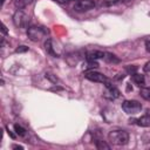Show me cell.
Segmentation results:
<instances>
[{"label":"cell","instance_id":"1","mask_svg":"<svg viewBox=\"0 0 150 150\" xmlns=\"http://www.w3.org/2000/svg\"><path fill=\"white\" fill-rule=\"evenodd\" d=\"M108 138L115 145H125L129 142V134L124 130H111Z\"/></svg>","mask_w":150,"mask_h":150},{"label":"cell","instance_id":"2","mask_svg":"<svg viewBox=\"0 0 150 150\" xmlns=\"http://www.w3.org/2000/svg\"><path fill=\"white\" fill-rule=\"evenodd\" d=\"M84 77H86L87 80H89V81H93V82L103 83L105 87L112 86V84L110 83V80H109L105 75H103V74H101V73H98V71H95L94 69L86 71V73H84Z\"/></svg>","mask_w":150,"mask_h":150},{"label":"cell","instance_id":"3","mask_svg":"<svg viewBox=\"0 0 150 150\" xmlns=\"http://www.w3.org/2000/svg\"><path fill=\"white\" fill-rule=\"evenodd\" d=\"M122 109L124 112H127L129 115H135L141 111L142 104L136 100H127L122 103Z\"/></svg>","mask_w":150,"mask_h":150},{"label":"cell","instance_id":"4","mask_svg":"<svg viewBox=\"0 0 150 150\" xmlns=\"http://www.w3.org/2000/svg\"><path fill=\"white\" fill-rule=\"evenodd\" d=\"M47 34V30L43 29L42 27H36V26H32L27 29V36L29 38L30 41L33 42H38L40 41L45 35Z\"/></svg>","mask_w":150,"mask_h":150},{"label":"cell","instance_id":"5","mask_svg":"<svg viewBox=\"0 0 150 150\" xmlns=\"http://www.w3.org/2000/svg\"><path fill=\"white\" fill-rule=\"evenodd\" d=\"M95 7V1L94 0H77L74 5V11L82 13V12H87L90 11Z\"/></svg>","mask_w":150,"mask_h":150},{"label":"cell","instance_id":"6","mask_svg":"<svg viewBox=\"0 0 150 150\" xmlns=\"http://www.w3.org/2000/svg\"><path fill=\"white\" fill-rule=\"evenodd\" d=\"M28 21H29V18H28L21 9H19V11L15 12V14H14V16H13V22H14V25H15L16 27L25 28V27L27 26Z\"/></svg>","mask_w":150,"mask_h":150},{"label":"cell","instance_id":"7","mask_svg":"<svg viewBox=\"0 0 150 150\" xmlns=\"http://www.w3.org/2000/svg\"><path fill=\"white\" fill-rule=\"evenodd\" d=\"M107 88V91H105V96L114 100V98H117L120 96V90L117 88H115L114 86H110V87H105Z\"/></svg>","mask_w":150,"mask_h":150},{"label":"cell","instance_id":"8","mask_svg":"<svg viewBox=\"0 0 150 150\" xmlns=\"http://www.w3.org/2000/svg\"><path fill=\"white\" fill-rule=\"evenodd\" d=\"M104 54L103 52L100 50H91L89 53H87V60H97V59H104Z\"/></svg>","mask_w":150,"mask_h":150},{"label":"cell","instance_id":"9","mask_svg":"<svg viewBox=\"0 0 150 150\" xmlns=\"http://www.w3.org/2000/svg\"><path fill=\"white\" fill-rule=\"evenodd\" d=\"M131 80H132L137 86H139V87L144 86V83H145L144 76H143V75H141V74H137V73L131 74Z\"/></svg>","mask_w":150,"mask_h":150},{"label":"cell","instance_id":"10","mask_svg":"<svg viewBox=\"0 0 150 150\" xmlns=\"http://www.w3.org/2000/svg\"><path fill=\"white\" fill-rule=\"evenodd\" d=\"M137 124L141 125V127H150V114H146V115H143L141 118L137 120Z\"/></svg>","mask_w":150,"mask_h":150},{"label":"cell","instance_id":"11","mask_svg":"<svg viewBox=\"0 0 150 150\" xmlns=\"http://www.w3.org/2000/svg\"><path fill=\"white\" fill-rule=\"evenodd\" d=\"M33 2V0H14V5L16 8L22 9L25 7H27L28 5H30Z\"/></svg>","mask_w":150,"mask_h":150},{"label":"cell","instance_id":"12","mask_svg":"<svg viewBox=\"0 0 150 150\" xmlns=\"http://www.w3.org/2000/svg\"><path fill=\"white\" fill-rule=\"evenodd\" d=\"M104 60L109 63H118L120 62V59L116 57V55H114L111 53H105L104 54Z\"/></svg>","mask_w":150,"mask_h":150},{"label":"cell","instance_id":"13","mask_svg":"<svg viewBox=\"0 0 150 150\" xmlns=\"http://www.w3.org/2000/svg\"><path fill=\"white\" fill-rule=\"evenodd\" d=\"M45 48H46V52H47L48 54H52L53 56H57V54L53 50V46H52V40H50V39H48V40L45 42Z\"/></svg>","mask_w":150,"mask_h":150},{"label":"cell","instance_id":"14","mask_svg":"<svg viewBox=\"0 0 150 150\" xmlns=\"http://www.w3.org/2000/svg\"><path fill=\"white\" fill-rule=\"evenodd\" d=\"M95 144H96V148H97L98 150H103V149L109 150V149H110V145H108L105 142H103V141H101V139H96Z\"/></svg>","mask_w":150,"mask_h":150},{"label":"cell","instance_id":"15","mask_svg":"<svg viewBox=\"0 0 150 150\" xmlns=\"http://www.w3.org/2000/svg\"><path fill=\"white\" fill-rule=\"evenodd\" d=\"M139 95H141L144 100H146V101L150 102V88H142V89L139 90Z\"/></svg>","mask_w":150,"mask_h":150},{"label":"cell","instance_id":"16","mask_svg":"<svg viewBox=\"0 0 150 150\" xmlns=\"http://www.w3.org/2000/svg\"><path fill=\"white\" fill-rule=\"evenodd\" d=\"M14 130H15L16 135H19V136H25L26 135V130L21 125H19V124H15L14 125Z\"/></svg>","mask_w":150,"mask_h":150},{"label":"cell","instance_id":"17","mask_svg":"<svg viewBox=\"0 0 150 150\" xmlns=\"http://www.w3.org/2000/svg\"><path fill=\"white\" fill-rule=\"evenodd\" d=\"M97 67H98V63L96 62V60H88V63H87V67L86 68L93 70L94 68H97Z\"/></svg>","mask_w":150,"mask_h":150},{"label":"cell","instance_id":"18","mask_svg":"<svg viewBox=\"0 0 150 150\" xmlns=\"http://www.w3.org/2000/svg\"><path fill=\"white\" fill-rule=\"evenodd\" d=\"M46 79H48V80H50L53 83H56V81H57V79L53 75V74H49V73H46Z\"/></svg>","mask_w":150,"mask_h":150},{"label":"cell","instance_id":"19","mask_svg":"<svg viewBox=\"0 0 150 150\" xmlns=\"http://www.w3.org/2000/svg\"><path fill=\"white\" fill-rule=\"evenodd\" d=\"M27 50H28V47H27V46H19V47L15 49L16 53H23V52H27Z\"/></svg>","mask_w":150,"mask_h":150},{"label":"cell","instance_id":"20","mask_svg":"<svg viewBox=\"0 0 150 150\" xmlns=\"http://www.w3.org/2000/svg\"><path fill=\"white\" fill-rule=\"evenodd\" d=\"M143 70H144V71H146V73H150V61H148V62L144 64Z\"/></svg>","mask_w":150,"mask_h":150},{"label":"cell","instance_id":"21","mask_svg":"<svg viewBox=\"0 0 150 150\" xmlns=\"http://www.w3.org/2000/svg\"><path fill=\"white\" fill-rule=\"evenodd\" d=\"M55 2H57V4H61V5H64V4H68L70 0H54Z\"/></svg>","mask_w":150,"mask_h":150},{"label":"cell","instance_id":"22","mask_svg":"<svg viewBox=\"0 0 150 150\" xmlns=\"http://www.w3.org/2000/svg\"><path fill=\"white\" fill-rule=\"evenodd\" d=\"M145 48H146V50L150 53V39H148V40L145 41Z\"/></svg>","mask_w":150,"mask_h":150},{"label":"cell","instance_id":"23","mask_svg":"<svg viewBox=\"0 0 150 150\" xmlns=\"http://www.w3.org/2000/svg\"><path fill=\"white\" fill-rule=\"evenodd\" d=\"M2 33L4 34H7V28H6V26L2 23Z\"/></svg>","mask_w":150,"mask_h":150},{"label":"cell","instance_id":"24","mask_svg":"<svg viewBox=\"0 0 150 150\" xmlns=\"http://www.w3.org/2000/svg\"><path fill=\"white\" fill-rule=\"evenodd\" d=\"M122 1H123V2H130L131 0H122Z\"/></svg>","mask_w":150,"mask_h":150}]
</instances>
